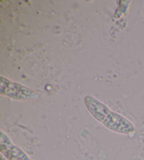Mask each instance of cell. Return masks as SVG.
<instances>
[{"instance_id": "cell-1", "label": "cell", "mask_w": 144, "mask_h": 160, "mask_svg": "<svg viewBox=\"0 0 144 160\" xmlns=\"http://www.w3.org/2000/svg\"><path fill=\"white\" fill-rule=\"evenodd\" d=\"M84 102L86 107L94 118L115 133L129 135L135 131L131 121L118 113L112 111L106 104L91 95L85 96Z\"/></svg>"}, {"instance_id": "cell-4", "label": "cell", "mask_w": 144, "mask_h": 160, "mask_svg": "<svg viewBox=\"0 0 144 160\" xmlns=\"http://www.w3.org/2000/svg\"><path fill=\"white\" fill-rule=\"evenodd\" d=\"M0 160H7L5 157L2 155V154H1V156H0Z\"/></svg>"}, {"instance_id": "cell-2", "label": "cell", "mask_w": 144, "mask_h": 160, "mask_svg": "<svg viewBox=\"0 0 144 160\" xmlns=\"http://www.w3.org/2000/svg\"><path fill=\"white\" fill-rule=\"evenodd\" d=\"M0 94L18 101H31L39 98L35 90L3 76L0 77Z\"/></svg>"}, {"instance_id": "cell-3", "label": "cell", "mask_w": 144, "mask_h": 160, "mask_svg": "<svg viewBox=\"0 0 144 160\" xmlns=\"http://www.w3.org/2000/svg\"><path fill=\"white\" fill-rule=\"evenodd\" d=\"M0 152L7 160H31L26 152L13 144L2 130L0 131Z\"/></svg>"}]
</instances>
